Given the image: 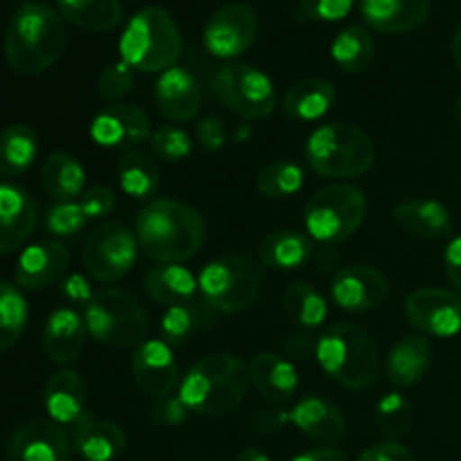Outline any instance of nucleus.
Masks as SVG:
<instances>
[{
    "label": "nucleus",
    "instance_id": "44",
    "mask_svg": "<svg viewBox=\"0 0 461 461\" xmlns=\"http://www.w3.org/2000/svg\"><path fill=\"white\" fill-rule=\"evenodd\" d=\"M135 86V72L129 63L124 61H115L111 66H106L102 70L97 79V88L99 95L108 102H117V99L126 97V95L133 90Z\"/></svg>",
    "mask_w": 461,
    "mask_h": 461
},
{
    "label": "nucleus",
    "instance_id": "5",
    "mask_svg": "<svg viewBox=\"0 0 461 461\" xmlns=\"http://www.w3.org/2000/svg\"><path fill=\"white\" fill-rule=\"evenodd\" d=\"M183 34L165 7H144L135 14L120 39L122 61L140 72H165L178 63Z\"/></svg>",
    "mask_w": 461,
    "mask_h": 461
},
{
    "label": "nucleus",
    "instance_id": "28",
    "mask_svg": "<svg viewBox=\"0 0 461 461\" xmlns=\"http://www.w3.org/2000/svg\"><path fill=\"white\" fill-rule=\"evenodd\" d=\"M435 358L430 340L423 336H405L387 356V376L396 387H412L428 376Z\"/></svg>",
    "mask_w": 461,
    "mask_h": 461
},
{
    "label": "nucleus",
    "instance_id": "23",
    "mask_svg": "<svg viewBox=\"0 0 461 461\" xmlns=\"http://www.w3.org/2000/svg\"><path fill=\"white\" fill-rule=\"evenodd\" d=\"M392 216L403 232L423 241H441L453 234V216L448 207L441 205L439 201L410 198V201L399 203Z\"/></svg>",
    "mask_w": 461,
    "mask_h": 461
},
{
    "label": "nucleus",
    "instance_id": "36",
    "mask_svg": "<svg viewBox=\"0 0 461 461\" xmlns=\"http://www.w3.org/2000/svg\"><path fill=\"white\" fill-rule=\"evenodd\" d=\"M63 18L88 32H111L120 25V0H57Z\"/></svg>",
    "mask_w": 461,
    "mask_h": 461
},
{
    "label": "nucleus",
    "instance_id": "41",
    "mask_svg": "<svg viewBox=\"0 0 461 461\" xmlns=\"http://www.w3.org/2000/svg\"><path fill=\"white\" fill-rule=\"evenodd\" d=\"M376 426L387 439L396 441L414 426L412 403L401 394H385L376 403Z\"/></svg>",
    "mask_w": 461,
    "mask_h": 461
},
{
    "label": "nucleus",
    "instance_id": "7",
    "mask_svg": "<svg viewBox=\"0 0 461 461\" xmlns=\"http://www.w3.org/2000/svg\"><path fill=\"white\" fill-rule=\"evenodd\" d=\"M264 284L261 266L234 252L210 261L198 275V293L214 313H239L257 302Z\"/></svg>",
    "mask_w": 461,
    "mask_h": 461
},
{
    "label": "nucleus",
    "instance_id": "3",
    "mask_svg": "<svg viewBox=\"0 0 461 461\" xmlns=\"http://www.w3.org/2000/svg\"><path fill=\"white\" fill-rule=\"evenodd\" d=\"M250 367L239 356L212 354L189 367L180 381L178 399L201 417H225L246 399Z\"/></svg>",
    "mask_w": 461,
    "mask_h": 461
},
{
    "label": "nucleus",
    "instance_id": "37",
    "mask_svg": "<svg viewBox=\"0 0 461 461\" xmlns=\"http://www.w3.org/2000/svg\"><path fill=\"white\" fill-rule=\"evenodd\" d=\"M284 313L297 327H320L327 318V300L309 282H293L282 297Z\"/></svg>",
    "mask_w": 461,
    "mask_h": 461
},
{
    "label": "nucleus",
    "instance_id": "45",
    "mask_svg": "<svg viewBox=\"0 0 461 461\" xmlns=\"http://www.w3.org/2000/svg\"><path fill=\"white\" fill-rule=\"evenodd\" d=\"M84 214L90 219H102V216L111 214L117 205V196L111 187H104V185H93V187L86 189L81 194L79 201Z\"/></svg>",
    "mask_w": 461,
    "mask_h": 461
},
{
    "label": "nucleus",
    "instance_id": "32",
    "mask_svg": "<svg viewBox=\"0 0 461 461\" xmlns=\"http://www.w3.org/2000/svg\"><path fill=\"white\" fill-rule=\"evenodd\" d=\"M214 320V311L201 300L187 302V304L169 306L162 315L160 333L162 340L169 347H185L194 338L201 336Z\"/></svg>",
    "mask_w": 461,
    "mask_h": 461
},
{
    "label": "nucleus",
    "instance_id": "2",
    "mask_svg": "<svg viewBox=\"0 0 461 461\" xmlns=\"http://www.w3.org/2000/svg\"><path fill=\"white\" fill-rule=\"evenodd\" d=\"M68 43L66 23L45 3H25L9 21L5 59L16 75L36 77L61 59Z\"/></svg>",
    "mask_w": 461,
    "mask_h": 461
},
{
    "label": "nucleus",
    "instance_id": "50",
    "mask_svg": "<svg viewBox=\"0 0 461 461\" xmlns=\"http://www.w3.org/2000/svg\"><path fill=\"white\" fill-rule=\"evenodd\" d=\"M444 268L448 282L453 284L455 291L461 295V237H455L453 241L448 243V248H446Z\"/></svg>",
    "mask_w": 461,
    "mask_h": 461
},
{
    "label": "nucleus",
    "instance_id": "57",
    "mask_svg": "<svg viewBox=\"0 0 461 461\" xmlns=\"http://www.w3.org/2000/svg\"><path fill=\"white\" fill-rule=\"evenodd\" d=\"M459 185H461V171H459Z\"/></svg>",
    "mask_w": 461,
    "mask_h": 461
},
{
    "label": "nucleus",
    "instance_id": "17",
    "mask_svg": "<svg viewBox=\"0 0 461 461\" xmlns=\"http://www.w3.org/2000/svg\"><path fill=\"white\" fill-rule=\"evenodd\" d=\"M131 369L140 390L156 401L169 396L180 381L178 360L165 340H144L135 347Z\"/></svg>",
    "mask_w": 461,
    "mask_h": 461
},
{
    "label": "nucleus",
    "instance_id": "18",
    "mask_svg": "<svg viewBox=\"0 0 461 461\" xmlns=\"http://www.w3.org/2000/svg\"><path fill=\"white\" fill-rule=\"evenodd\" d=\"M70 266V250L59 241H41L21 252L14 268L18 288L43 291L63 277Z\"/></svg>",
    "mask_w": 461,
    "mask_h": 461
},
{
    "label": "nucleus",
    "instance_id": "24",
    "mask_svg": "<svg viewBox=\"0 0 461 461\" xmlns=\"http://www.w3.org/2000/svg\"><path fill=\"white\" fill-rule=\"evenodd\" d=\"M360 14L376 32L401 34L428 21L430 0H360Z\"/></svg>",
    "mask_w": 461,
    "mask_h": 461
},
{
    "label": "nucleus",
    "instance_id": "33",
    "mask_svg": "<svg viewBox=\"0 0 461 461\" xmlns=\"http://www.w3.org/2000/svg\"><path fill=\"white\" fill-rule=\"evenodd\" d=\"M313 255V241L297 230H277L259 246L261 264L273 270H297Z\"/></svg>",
    "mask_w": 461,
    "mask_h": 461
},
{
    "label": "nucleus",
    "instance_id": "47",
    "mask_svg": "<svg viewBox=\"0 0 461 461\" xmlns=\"http://www.w3.org/2000/svg\"><path fill=\"white\" fill-rule=\"evenodd\" d=\"M196 140L207 153L221 151L225 147V140H228V129H225L223 120L216 115H205L203 120H198Z\"/></svg>",
    "mask_w": 461,
    "mask_h": 461
},
{
    "label": "nucleus",
    "instance_id": "34",
    "mask_svg": "<svg viewBox=\"0 0 461 461\" xmlns=\"http://www.w3.org/2000/svg\"><path fill=\"white\" fill-rule=\"evenodd\" d=\"M39 138L30 124H9L0 131V176L16 178L36 160Z\"/></svg>",
    "mask_w": 461,
    "mask_h": 461
},
{
    "label": "nucleus",
    "instance_id": "29",
    "mask_svg": "<svg viewBox=\"0 0 461 461\" xmlns=\"http://www.w3.org/2000/svg\"><path fill=\"white\" fill-rule=\"evenodd\" d=\"M144 288L149 297L162 306H178L201 300L198 279L180 264H160L144 275Z\"/></svg>",
    "mask_w": 461,
    "mask_h": 461
},
{
    "label": "nucleus",
    "instance_id": "22",
    "mask_svg": "<svg viewBox=\"0 0 461 461\" xmlns=\"http://www.w3.org/2000/svg\"><path fill=\"white\" fill-rule=\"evenodd\" d=\"M86 338H88V327L86 320L77 313L75 309L52 311L43 327V351L48 358L57 365H68L79 358L84 351Z\"/></svg>",
    "mask_w": 461,
    "mask_h": 461
},
{
    "label": "nucleus",
    "instance_id": "25",
    "mask_svg": "<svg viewBox=\"0 0 461 461\" xmlns=\"http://www.w3.org/2000/svg\"><path fill=\"white\" fill-rule=\"evenodd\" d=\"M248 367H250V383L264 399L273 403H286L297 394L300 374L291 360L273 351H261L250 360Z\"/></svg>",
    "mask_w": 461,
    "mask_h": 461
},
{
    "label": "nucleus",
    "instance_id": "49",
    "mask_svg": "<svg viewBox=\"0 0 461 461\" xmlns=\"http://www.w3.org/2000/svg\"><path fill=\"white\" fill-rule=\"evenodd\" d=\"M358 461H414V455L399 441H381L360 455Z\"/></svg>",
    "mask_w": 461,
    "mask_h": 461
},
{
    "label": "nucleus",
    "instance_id": "38",
    "mask_svg": "<svg viewBox=\"0 0 461 461\" xmlns=\"http://www.w3.org/2000/svg\"><path fill=\"white\" fill-rule=\"evenodd\" d=\"M374 52V39L369 30L363 25H349L333 39L331 57L336 66L345 72H360L372 63Z\"/></svg>",
    "mask_w": 461,
    "mask_h": 461
},
{
    "label": "nucleus",
    "instance_id": "43",
    "mask_svg": "<svg viewBox=\"0 0 461 461\" xmlns=\"http://www.w3.org/2000/svg\"><path fill=\"white\" fill-rule=\"evenodd\" d=\"M88 223V216L84 214L79 203L68 201V203H57L54 207H50L48 219H45V225H48V232L54 234V237H75L84 230V225Z\"/></svg>",
    "mask_w": 461,
    "mask_h": 461
},
{
    "label": "nucleus",
    "instance_id": "13",
    "mask_svg": "<svg viewBox=\"0 0 461 461\" xmlns=\"http://www.w3.org/2000/svg\"><path fill=\"white\" fill-rule=\"evenodd\" d=\"M151 120L147 111L135 104H111L95 115L90 138L106 149L135 151L144 142H151Z\"/></svg>",
    "mask_w": 461,
    "mask_h": 461
},
{
    "label": "nucleus",
    "instance_id": "15",
    "mask_svg": "<svg viewBox=\"0 0 461 461\" xmlns=\"http://www.w3.org/2000/svg\"><path fill=\"white\" fill-rule=\"evenodd\" d=\"M72 441L63 426L45 419L23 423L5 446L7 461H70Z\"/></svg>",
    "mask_w": 461,
    "mask_h": 461
},
{
    "label": "nucleus",
    "instance_id": "16",
    "mask_svg": "<svg viewBox=\"0 0 461 461\" xmlns=\"http://www.w3.org/2000/svg\"><path fill=\"white\" fill-rule=\"evenodd\" d=\"M390 293V282L374 266H347L331 279L333 302L349 313L378 309Z\"/></svg>",
    "mask_w": 461,
    "mask_h": 461
},
{
    "label": "nucleus",
    "instance_id": "4",
    "mask_svg": "<svg viewBox=\"0 0 461 461\" xmlns=\"http://www.w3.org/2000/svg\"><path fill=\"white\" fill-rule=\"evenodd\" d=\"M315 358L331 381L351 392L369 390L381 372L376 340L358 324L329 327L315 342Z\"/></svg>",
    "mask_w": 461,
    "mask_h": 461
},
{
    "label": "nucleus",
    "instance_id": "8",
    "mask_svg": "<svg viewBox=\"0 0 461 461\" xmlns=\"http://www.w3.org/2000/svg\"><path fill=\"white\" fill-rule=\"evenodd\" d=\"M88 336L108 347H138L149 331V318L138 297L120 288H102L84 311Z\"/></svg>",
    "mask_w": 461,
    "mask_h": 461
},
{
    "label": "nucleus",
    "instance_id": "39",
    "mask_svg": "<svg viewBox=\"0 0 461 461\" xmlns=\"http://www.w3.org/2000/svg\"><path fill=\"white\" fill-rule=\"evenodd\" d=\"M30 309L21 288L0 279V351L18 345L27 327Z\"/></svg>",
    "mask_w": 461,
    "mask_h": 461
},
{
    "label": "nucleus",
    "instance_id": "12",
    "mask_svg": "<svg viewBox=\"0 0 461 461\" xmlns=\"http://www.w3.org/2000/svg\"><path fill=\"white\" fill-rule=\"evenodd\" d=\"M259 34L257 12L246 3H230L216 9L207 21L203 41L207 52L219 59H232L246 52Z\"/></svg>",
    "mask_w": 461,
    "mask_h": 461
},
{
    "label": "nucleus",
    "instance_id": "27",
    "mask_svg": "<svg viewBox=\"0 0 461 461\" xmlns=\"http://www.w3.org/2000/svg\"><path fill=\"white\" fill-rule=\"evenodd\" d=\"M72 446L88 461H113L126 450V432L117 423L86 414L75 426Z\"/></svg>",
    "mask_w": 461,
    "mask_h": 461
},
{
    "label": "nucleus",
    "instance_id": "54",
    "mask_svg": "<svg viewBox=\"0 0 461 461\" xmlns=\"http://www.w3.org/2000/svg\"><path fill=\"white\" fill-rule=\"evenodd\" d=\"M237 461H270V459H268V455L261 453V450L246 448V450H241V453H239Z\"/></svg>",
    "mask_w": 461,
    "mask_h": 461
},
{
    "label": "nucleus",
    "instance_id": "56",
    "mask_svg": "<svg viewBox=\"0 0 461 461\" xmlns=\"http://www.w3.org/2000/svg\"><path fill=\"white\" fill-rule=\"evenodd\" d=\"M455 117H457V124L461 126V95H459L457 104H455Z\"/></svg>",
    "mask_w": 461,
    "mask_h": 461
},
{
    "label": "nucleus",
    "instance_id": "9",
    "mask_svg": "<svg viewBox=\"0 0 461 461\" xmlns=\"http://www.w3.org/2000/svg\"><path fill=\"white\" fill-rule=\"evenodd\" d=\"M367 216V196L347 183L327 185L304 207L306 232L322 243H340L358 232Z\"/></svg>",
    "mask_w": 461,
    "mask_h": 461
},
{
    "label": "nucleus",
    "instance_id": "51",
    "mask_svg": "<svg viewBox=\"0 0 461 461\" xmlns=\"http://www.w3.org/2000/svg\"><path fill=\"white\" fill-rule=\"evenodd\" d=\"M284 423H291L288 412H284V410H259L257 417L252 419V426L259 435H273V432L282 430Z\"/></svg>",
    "mask_w": 461,
    "mask_h": 461
},
{
    "label": "nucleus",
    "instance_id": "10",
    "mask_svg": "<svg viewBox=\"0 0 461 461\" xmlns=\"http://www.w3.org/2000/svg\"><path fill=\"white\" fill-rule=\"evenodd\" d=\"M212 93L228 111L243 120H266L277 106L273 81L248 63L221 66L212 77Z\"/></svg>",
    "mask_w": 461,
    "mask_h": 461
},
{
    "label": "nucleus",
    "instance_id": "40",
    "mask_svg": "<svg viewBox=\"0 0 461 461\" xmlns=\"http://www.w3.org/2000/svg\"><path fill=\"white\" fill-rule=\"evenodd\" d=\"M304 187V171L291 160H275L257 174V189L268 198H288Z\"/></svg>",
    "mask_w": 461,
    "mask_h": 461
},
{
    "label": "nucleus",
    "instance_id": "31",
    "mask_svg": "<svg viewBox=\"0 0 461 461\" xmlns=\"http://www.w3.org/2000/svg\"><path fill=\"white\" fill-rule=\"evenodd\" d=\"M41 183L54 201H75L86 192V171L72 153L54 151L45 158L43 169H41Z\"/></svg>",
    "mask_w": 461,
    "mask_h": 461
},
{
    "label": "nucleus",
    "instance_id": "26",
    "mask_svg": "<svg viewBox=\"0 0 461 461\" xmlns=\"http://www.w3.org/2000/svg\"><path fill=\"white\" fill-rule=\"evenodd\" d=\"M288 421L306 435L309 439L320 441V444H333L345 435V417L340 410L327 399L320 396H306L295 408L288 412Z\"/></svg>",
    "mask_w": 461,
    "mask_h": 461
},
{
    "label": "nucleus",
    "instance_id": "55",
    "mask_svg": "<svg viewBox=\"0 0 461 461\" xmlns=\"http://www.w3.org/2000/svg\"><path fill=\"white\" fill-rule=\"evenodd\" d=\"M453 59H455V66H457L461 72V23L457 30H455V36H453Z\"/></svg>",
    "mask_w": 461,
    "mask_h": 461
},
{
    "label": "nucleus",
    "instance_id": "48",
    "mask_svg": "<svg viewBox=\"0 0 461 461\" xmlns=\"http://www.w3.org/2000/svg\"><path fill=\"white\" fill-rule=\"evenodd\" d=\"M153 419L162 426H180V423L187 421V405L180 399H174V396H165V399H158L156 405L151 408Z\"/></svg>",
    "mask_w": 461,
    "mask_h": 461
},
{
    "label": "nucleus",
    "instance_id": "53",
    "mask_svg": "<svg viewBox=\"0 0 461 461\" xmlns=\"http://www.w3.org/2000/svg\"><path fill=\"white\" fill-rule=\"evenodd\" d=\"M293 461H349L347 455L338 448H315L309 453L297 455Z\"/></svg>",
    "mask_w": 461,
    "mask_h": 461
},
{
    "label": "nucleus",
    "instance_id": "46",
    "mask_svg": "<svg viewBox=\"0 0 461 461\" xmlns=\"http://www.w3.org/2000/svg\"><path fill=\"white\" fill-rule=\"evenodd\" d=\"M297 3H300V12L306 18H313V21H340V18H345L351 12L356 0H297Z\"/></svg>",
    "mask_w": 461,
    "mask_h": 461
},
{
    "label": "nucleus",
    "instance_id": "42",
    "mask_svg": "<svg viewBox=\"0 0 461 461\" xmlns=\"http://www.w3.org/2000/svg\"><path fill=\"white\" fill-rule=\"evenodd\" d=\"M151 149L160 160L180 162L192 153V138L174 124H165L153 131Z\"/></svg>",
    "mask_w": 461,
    "mask_h": 461
},
{
    "label": "nucleus",
    "instance_id": "6",
    "mask_svg": "<svg viewBox=\"0 0 461 461\" xmlns=\"http://www.w3.org/2000/svg\"><path fill=\"white\" fill-rule=\"evenodd\" d=\"M306 160L311 169L324 178H354L372 169L376 149L358 126L331 122L311 133L306 142Z\"/></svg>",
    "mask_w": 461,
    "mask_h": 461
},
{
    "label": "nucleus",
    "instance_id": "14",
    "mask_svg": "<svg viewBox=\"0 0 461 461\" xmlns=\"http://www.w3.org/2000/svg\"><path fill=\"white\" fill-rule=\"evenodd\" d=\"M405 318L428 336H455L461 331V295L446 288H419L405 300Z\"/></svg>",
    "mask_w": 461,
    "mask_h": 461
},
{
    "label": "nucleus",
    "instance_id": "21",
    "mask_svg": "<svg viewBox=\"0 0 461 461\" xmlns=\"http://www.w3.org/2000/svg\"><path fill=\"white\" fill-rule=\"evenodd\" d=\"M43 405L50 419L59 426H77L86 417L88 390L75 369H59L48 378L43 390Z\"/></svg>",
    "mask_w": 461,
    "mask_h": 461
},
{
    "label": "nucleus",
    "instance_id": "20",
    "mask_svg": "<svg viewBox=\"0 0 461 461\" xmlns=\"http://www.w3.org/2000/svg\"><path fill=\"white\" fill-rule=\"evenodd\" d=\"M201 86L185 68H169L156 81V106L169 122H189L201 111Z\"/></svg>",
    "mask_w": 461,
    "mask_h": 461
},
{
    "label": "nucleus",
    "instance_id": "1",
    "mask_svg": "<svg viewBox=\"0 0 461 461\" xmlns=\"http://www.w3.org/2000/svg\"><path fill=\"white\" fill-rule=\"evenodd\" d=\"M140 250L158 264H183L201 252L207 237L205 219L187 203L149 201L135 219Z\"/></svg>",
    "mask_w": 461,
    "mask_h": 461
},
{
    "label": "nucleus",
    "instance_id": "19",
    "mask_svg": "<svg viewBox=\"0 0 461 461\" xmlns=\"http://www.w3.org/2000/svg\"><path fill=\"white\" fill-rule=\"evenodd\" d=\"M36 228V201L16 183H0V255L14 252Z\"/></svg>",
    "mask_w": 461,
    "mask_h": 461
},
{
    "label": "nucleus",
    "instance_id": "35",
    "mask_svg": "<svg viewBox=\"0 0 461 461\" xmlns=\"http://www.w3.org/2000/svg\"><path fill=\"white\" fill-rule=\"evenodd\" d=\"M117 178L126 196L135 201H147L160 189V169L144 151H126L117 162Z\"/></svg>",
    "mask_w": 461,
    "mask_h": 461
},
{
    "label": "nucleus",
    "instance_id": "11",
    "mask_svg": "<svg viewBox=\"0 0 461 461\" xmlns=\"http://www.w3.org/2000/svg\"><path fill=\"white\" fill-rule=\"evenodd\" d=\"M138 252L140 241L135 230L115 221L102 223L86 239L84 268L97 282H117L133 270Z\"/></svg>",
    "mask_w": 461,
    "mask_h": 461
},
{
    "label": "nucleus",
    "instance_id": "30",
    "mask_svg": "<svg viewBox=\"0 0 461 461\" xmlns=\"http://www.w3.org/2000/svg\"><path fill=\"white\" fill-rule=\"evenodd\" d=\"M336 104V88L327 79H302L286 90L282 99L284 115L295 122H315Z\"/></svg>",
    "mask_w": 461,
    "mask_h": 461
},
{
    "label": "nucleus",
    "instance_id": "52",
    "mask_svg": "<svg viewBox=\"0 0 461 461\" xmlns=\"http://www.w3.org/2000/svg\"><path fill=\"white\" fill-rule=\"evenodd\" d=\"M63 295L70 302H77V304H88L93 300L95 293H90L88 284L81 275H72L66 284H63Z\"/></svg>",
    "mask_w": 461,
    "mask_h": 461
}]
</instances>
